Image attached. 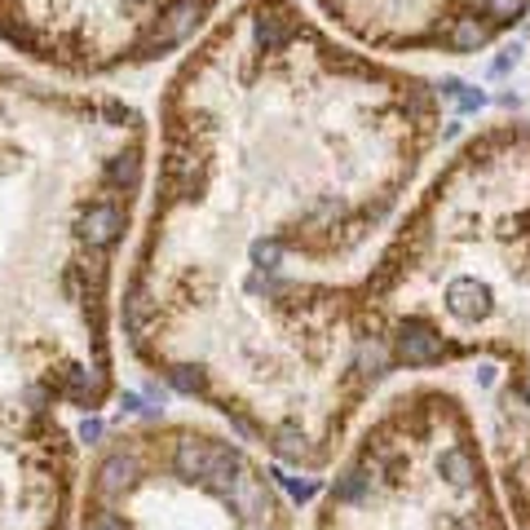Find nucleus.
<instances>
[{"label":"nucleus","instance_id":"9b49d317","mask_svg":"<svg viewBox=\"0 0 530 530\" xmlns=\"http://www.w3.org/2000/svg\"><path fill=\"white\" fill-rule=\"evenodd\" d=\"M80 437H84V442H98V437H102V420H84L80 424Z\"/></svg>","mask_w":530,"mask_h":530},{"label":"nucleus","instance_id":"39448f33","mask_svg":"<svg viewBox=\"0 0 530 530\" xmlns=\"http://www.w3.org/2000/svg\"><path fill=\"white\" fill-rule=\"evenodd\" d=\"M163 380L186 398H208L212 393V375L204 363H163Z\"/></svg>","mask_w":530,"mask_h":530},{"label":"nucleus","instance_id":"7ed1b4c3","mask_svg":"<svg viewBox=\"0 0 530 530\" xmlns=\"http://www.w3.org/2000/svg\"><path fill=\"white\" fill-rule=\"evenodd\" d=\"M137 477H142L137 451H133V446H115L102 464H98V473H93V490H98L102 504H115L119 495H128V490L137 486Z\"/></svg>","mask_w":530,"mask_h":530},{"label":"nucleus","instance_id":"20e7f679","mask_svg":"<svg viewBox=\"0 0 530 530\" xmlns=\"http://www.w3.org/2000/svg\"><path fill=\"white\" fill-rule=\"evenodd\" d=\"M490 40H495V27H490L481 13H473V9L455 13V18L446 22V31L437 36V45L446 53H477V49H486Z\"/></svg>","mask_w":530,"mask_h":530},{"label":"nucleus","instance_id":"0eeeda50","mask_svg":"<svg viewBox=\"0 0 530 530\" xmlns=\"http://www.w3.org/2000/svg\"><path fill=\"white\" fill-rule=\"evenodd\" d=\"M530 0H477V13L499 31V27H508V22H517L522 13H526Z\"/></svg>","mask_w":530,"mask_h":530},{"label":"nucleus","instance_id":"f257e3e1","mask_svg":"<svg viewBox=\"0 0 530 530\" xmlns=\"http://www.w3.org/2000/svg\"><path fill=\"white\" fill-rule=\"evenodd\" d=\"M221 451H225V442H216V437H204V433H181L177 442H172V473L181 477V481H208V473L216 469V460H221Z\"/></svg>","mask_w":530,"mask_h":530},{"label":"nucleus","instance_id":"6e6552de","mask_svg":"<svg viewBox=\"0 0 530 530\" xmlns=\"http://www.w3.org/2000/svg\"><path fill=\"white\" fill-rule=\"evenodd\" d=\"M84 530H128V526H124V517L115 513V504H102V499H98V508L84 517Z\"/></svg>","mask_w":530,"mask_h":530},{"label":"nucleus","instance_id":"1a4fd4ad","mask_svg":"<svg viewBox=\"0 0 530 530\" xmlns=\"http://www.w3.org/2000/svg\"><path fill=\"white\" fill-rule=\"evenodd\" d=\"M274 477L283 481V490H287L296 504H301V499H310V495L318 490V481H310V477H283V473H274Z\"/></svg>","mask_w":530,"mask_h":530},{"label":"nucleus","instance_id":"9d476101","mask_svg":"<svg viewBox=\"0 0 530 530\" xmlns=\"http://www.w3.org/2000/svg\"><path fill=\"white\" fill-rule=\"evenodd\" d=\"M517 57H522V49H517V45H508V49H504L499 57H495L490 75H504V71H513V66H517Z\"/></svg>","mask_w":530,"mask_h":530},{"label":"nucleus","instance_id":"f03ea898","mask_svg":"<svg viewBox=\"0 0 530 530\" xmlns=\"http://www.w3.org/2000/svg\"><path fill=\"white\" fill-rule=\"evenodd\" d=\"M124 225H128V212L119 208L115 199H98V204H89V208L80 212L75 234H80V243H84V248L106 252V248H115V243H119Z\"/></svg>","mask_w":530,"mask_h":530},{"label":"nucleus","instance_id":"423d86ee","mask_svg":"<svg viewBox=\"0 0 530 530\" xmlns=\"http://www.w3.org/2000/svg\"><path fill=\"white\" fill-rule=\"evenodd\" d=\"M106 186L115 190V195H133L137 186H142V155L137 151H124V155H115L106 163Z\"/></svg>","mask_w":530,"mask_h":530}]
</instances>
